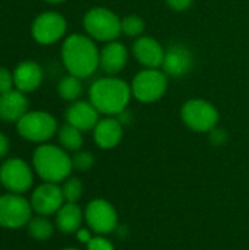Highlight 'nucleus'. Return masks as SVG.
<instances>
[{
    "label": "nucleus",
    "mask_w": 249,
    "mask_h": 250,
    "mask_svg": "<svg viewBox=\"0 0 249 250\" xmlns=\"http://www.w3.org/2000/svg\"><path fill=\"white\" fill-rule=\"evenodd\" d=\"M72 164L76 170L81 171H87L92 167L94 164V157L90 152H78L73 158H72Z\"/></svg>",
    "instance_id": "nucleus-26"
},
{
    "label": "nucleus",
    "mask_w": 249,
    "mask_h": 250,
    "mask_svg": "<svg viewBox=\"0 0 249 250\" xmlns=\"http://www.w3.org/2000/svg\"><path fill=\"white\" fill-rule=\"evenodd\" d=\"M211 141L216 142V144H222V142L226 141V133H223L222 130L213 129V130H211Z\"/></svg>",
    "instance_id": "nucleus-31"
},
{
    "label": "nucleus",
    "mask_w": 249,
    "mask_h": 250,
    "mask_svg": "<svg viewBox=\"0 0 249 250\" xmlns=\"http://www.w3.org/2000/svg\"><path fill=\"white\" fill-rule=\"evenodd\" d=\"M132 54L144 69H160L163 66L166 50L156 38L141 35L132 45Z\"/></svg>",
    "instance_id": "nucleus-12"
},
{
    "label": "nucleus",
    "mask_w": 249,
    "mask_h": 250,
    "mask_svg": "<svg viewBox=\"0 0 249 250\" xmlns=\"http://www.w3.org/2000/svg\"><path fill=\"white\" fill-rule=\"evenodd\" d=\"M44 1H47V3H62V1H65V0H44Z\"/></svg>",
    "instance_id": "nucleus-33"
},
{
    "label": "nucleus",
    "mask_w": 249,
    "mask_h": 250,
    "mask_svg": "<svg viewBox=\"0 0 249 250\" xmlns=\"http://www.w3.org/2000/svg\"><path fill=\"white\" fill-rule=\"evenodd\" d=\"M28 113V98L19 89H10L0 94V119L4 122H18Z\"/></svg>",
    "instance_id": "nucleus-18"
},
{
    "label": "nucleus",
    "mask_w": 249,
    "mask_h": 250,
    "mask_svg": "<svg viewBox=\"0 0 249 250\" xmlns=\"http://www.w3.org/2000/svg\"><path fill=\"white\" fill-rule=\"evenodd\" d=\"M85 218L88 226L100 234H107L117 226V214L114 208L103 199H95L88 204Z\"/></svg>",
    "instance_id": "nucleus-11"
},
{
    "label": "nucleus",
    "mask_w": 249,
    "mask_h": 250,
    "mask_svg": "<svg viewBox=\"0 0 249 250\" xmlns=\"http://www.w3.org/2000/svg\"><path fill=\"white\" fill-rule=\"evenodd\" d=\"M31 204L21 195L7 193L0 196V226L19 229L31 220Z\"/></svg>",
    "instance_id": "nucleus-8"
},
{
    "label": "nucleus",
    "mask_w": 249,
    "mask_h": 250,
    "mask_svg": "<svg viewBox=\"0 0 249 250\" xmlns=\"http://www.w3.org/2000/svg\"><path fill=\"white\" fill-rule=\"evenodd\" d=\"M90 103L100 114L119 116L129 105L132 98L131 85L117 76H107L97 79L90 86Z\"/></svg>",
    "instance_id": "nucleus-2"
},
{
    "label": "nucleus",
    "mask_w": 249,
    "mask_h": 250,
    "mask_svg": "<svg viewBox=\"0 0 249 250\" xmlns=\"http://www.w3.org/2000/svg\"><path fill=\"white\" fill-rule=\"evenodd\" d=\"M87 245H88V250H114L112 243L103 237H94Z\"/></svg>",
    "instance_id": "nucleus-28"
},
{
    "label": "nucleus",
    "mask_w": 249,
    "mask_h": 250,
    "mask_svg": "<svg viewBox=\"0 0 249 250\" xmlns=\"http://www.w3.org/2000/svg\"><path fill=\"white\" fill-rule=\"evenodd\" d=\"M9 152V139L0 132V158H3Z\"/></svg>",
    "instance_id": "nucleus-30"
},
{
    "label": "nucleus",
    "mask_w": 249,
    "mask_h": 250,
    "mask_svg": "<svg viewBox=\"0 0 249 250\" xmlns=\"http://www.w3.org/2000/svg\"><path fill=\"white\" fill-rule=\"evenodd\" d=\"M119 16L107 7H92L82 19L84 29L88 37L101 42H110L122 34Z\"/></svg>",
    "instance_id": "nucleus-4"
},
{
    "label": "nucleus",
    "mask_w": 249,
    "mask_h": 250,
    "mask_svg": "<svg viewBox=\"0 0 249 250\" xmlns=\"http://www.w3.org/2000/svg\"><path fill=\"white\" fill-rule=\"evenodd\" d=\"M32 180L34 179L29 166L21 158H10L0 167V182L13 193L26 192L32 186Z\"/></svg>",
    "instance_id": "nucleus-10"
},
{
    "label": "nucleus",
    "mask_w": 249,
    "mask_h": 250,
    "mask_svg": "<svg viewBox=\"0 0 249 250\" xmlns=\"http://www.w3.org/2000/svg\"><path fill=\"white\" fill-rule=\"evenodd\" d=\"M76 236H78V240L82 242V243H88L92 239L91 234H90V231L88 230H84V229L82 230H78V234Z\"/></svg>",
    "instance_id": "nucleus-32"
},
{
    "label": "nucleus",
    "mask_w": 249,
    "mask_h": 250,
    "mask_svg": "<svg viewBox=\"0 0 249 250\" xmlns=\"http://www.w3.org/2000/svg\"><path fill=\"white\" fill-rule=\"evenodd\" d=\"M120 28H122V34H125L126 37L138 38L145 31V22L142 18L136 15H128L120 21Z\"/></svg>",
    "instance_id": "nucleus-24"
},
{
    "label": "nucleus",
    "mask_w": 249,
    "mask_h": 250,
    "mask_svg": "<svg viewBox=\"0 0 249 250\" xmlns=\"http://www.w3.org/2000/svg\"><path fill=\"white\" fill-rule=\"evenodd\" d=\"M164 1L167 3V6L170 9H173L176 12H183L192 4L194 0H164Z\"/></svg>",
    "instance_id": "nucleus-29"
},
{
    "label": "nucleus",
    "mask_w": 249,
    "mask_h": 250,
    "mask_svg": "<svg viewBox=\"0 0 249 250\" xmlns=\"http://www.w3.org/2000/svg\"><path fill=\"white\" fill-rule=\"evenodd\" d=\"M63 196L68 202H76L82 195V183L78 179H69L63 186Z\"/></svg>",
    "instance_id": "nucleus-25"
},
{
    "label": "nucleus",
    "mask_w": 249,
    "mask_h": 250,
    "mask_svg": "<svg viewBox=\"0 0 249 250\" xmlns=\"http://www.w3.org/2000/svg\"><path fill=\"white\" fill-rule=\"evenodd\" d=\"M194 66V54L183 44H173L166 50L163 60V72L170 76H183Z\"/></svg>",
    "instance_id": "nucleus-14"
},
{
    "label": "nucleus",
    "mask_w": 249,
    "mask_h": 250,
    "mask_svg": "<svg viewBox=\"0 0 249 250\" xmlns=\"http://www.w3.org/2000/svg\"><path fill=\"white\" fill-rule=\"evenodd\" d=\"M63 250H78V249H73V248H69V249H63Z\"/></svg>",
    "instance_id": "nucleus-34"
},
{
    "label": "nucleus",
    "mask_w": 249,
    "mask_h": 250,
    "mask_svg": "<svg viewBox=\"0 0 249 250\" xmlns=\"http://www.w3.org/2000/svg\"><path fill=\"white\" fill-rule=\"evenodd\" d=\"M68 22L57 12H44L38 15L31 26L32 38L43 45L57 42L66 32Z\"/></svg>",
    "instance_id": "nucleus-9"
},
{
    "label": "nucleus",
    "mask_w": 249,
    "mask_h": 250,
    "mask_svg": "<svg viewBox=\"0 0 249 250\" xmlns=\"http://www.w3.org/2000/svg\"><path fill=\"white\" fill-rule=\"evenodd\" d=\"M43 82V69L35 62H22L13 70V83L21 92H32Z\"/></svg>",
    "instance_id": "nucleus-17"
},
{
    "label": "nucleus",
    "mask_w": 249,
    "mask_h": 250,
    "mask_svg": "<svg viewBox=\"0 0 249 250\" xmlns=\"http://www.w3.org/2000/svg\"><path fill=\"white\" fill-rule=\"evenodd\" d=\"M57 92L60 98L66 101H76L82 94V82L81 78H76L73 75H68L60 79L57 85Z\"/></svg>",
    "instance_id": "nucleus-21"
},
{
    "label": "nucleus",
    "mask_w": 249,
    "mask_h": 250,
    "mask_svg": "<svg viewBox=\"0 0 249 250\" xmlns=\"http://www.w3.org/2000/svg\"><path fill=\"white\" fill-rule=\"evenodd\" d=\"M81 223H82V212L79 207L75 205V202H68L66 205H62V208L57 211L56 224L62 233L70 234L78 231Z\"/></svg>",
    "instance_id": "nucleus-20"
},
{
    "label": "nucleus",
    "mask_w": 249,
    "mask_h": 250,
    "mask_svg": "<svg viewBox=\"0 0 249 250\" xmlns=\"http://www.w3.org/2000/svg\"><path fill=\"white\" fill-rule=\"evenodd\" d=\"M122 123L119 119L114 117H106L103 120H98V123L94 127V141L95 144L103 149H112L114 148L123 135Z\"/></svg>",
    "instance_id": "nucleus-19"
},
{
    "label": "nucleus",
    "mask_w": 249,
    "mask_h": 250,
    "mask_svg": "<svg viewBox=\"0 0 249 250\" xmlns=\"http://www.w3.org/2000/svg\"><path fill=\"white\" fill-rule=\"evenodd\" d=\"M98 111L90 101H73L66 110V122L81 132L95 127L98 123Z\"/></svg>",
    "instance_id": "nucleus-16"
},
{
    "label": "nucleus",
    "mask_w": 249,
    "mask_h": 250,
    "mask_svg": "<svg viewBox=\"0 0 249 250\" xmlns=\"http://www.w3.org/2000/svg\"><path fill=\"white\" fill-rule=\"evenodd\" d=\"M129 51L126 45L117 40L106 42L100 51V67L110 76L120 73L128 63Z\"/></svg>",
    "instance_id": "nucleus-15"
},
{
    "label": "nucleus",
    "mask_w": 249,
    "mask_h": 250,
    "mask_svg": "<svg viewBox=\"0 0 249 250\" xmlns=\"http://www.w3.org/2000/svg\"><path fill=\"white\" fill-rule=\"evenodd\" d=\"M131 89L132 97L139 103H156L167 91V75L160 69H144L134 76Z\"/></svg>",
    "instance_id": "nucleus-5"
},
{
    "label": "nucleus",
    "mask_w": 249,
    "mask_h": 250,
    "mask_svg": "<svg viewBox=\"0 0 249 250\" xmlns=\"http://www.w3.org/2000/svg\"><path fill=\"white\" fill-rule=\"evenodd\" d=\"M15 86L13 73H10L6 67H0V94H4Z\"/></svg>",
    "instance_id": "nucleus-27"
},
{
    "label": "nucleus",
    "mask_w": 249,
    "mask_h": 250,
    "mask_svg": "<svg viewBox=\"0 0 249 250\" xmlns=\"http://www.w3.org/2000/svg\"><path fill=\"white\" fill-rule=\"evenodd\" d=\"M63 201H65L63 190L54 183L47 182L34 190L31 196V207L37 214L45 217L57 212L62 208Z\"/></svg>",
    "instance_id": "nucleus-13"
},
{
    "label": "nucleus",
    "mask_w": 249,
    "mask_h": 250,
    "mask_svg": "<svg viewBox=\"0 0 249 250\" xmlns=\"http://www.w3.org/2000/svg\"><path fill=\"white\" fill-rule=\"evenodd\" d=\"M59 142L65 149L69 151H78L82 146V133L79 129L73 127L72 125H65L59 130Z\"/></svg>",
    "instance_id": "nucleus-22"
},
{
    "label": "nucleus",
    "mask_w": 249,
    "mask_h": 250,
    "mask_svg": "<svg viewBox=\"0 0 249 250\" xmlns=\"http://www.w3.org/2000/svg\"><path fill=\"white\" fill-rule=\"evenodd\" d=\"M32 164L37 174L48 183L65 180L73 168L72 158L62 148L54 145L38 146L34 152Z\"/></svg>",
    "instance_id": "nucleus-3"
},
{
    "label": "nucleus",
    "mask_w": 249,
    "mask_h": 250,
    "mask_svg": "<svg viewBox=\"0 0 249 250\" xmlns=\"http://www.w3.org/2000/svg\"><path fill=\"white\" fill-rule=\"evenodd\" d=\"M183 123L194 132H211L219 123L217 108L207 100L192 98L188 100L181 110Z\"/></svg>",
    "instance_id": "nucleus-6"
},
{
    "label": "nucleus",
    "mask_w": 249,
    "mask_h": 250,
    "mask_svg": "<svg viewBox=\"0 0 249 250\" xmlns=\"http://www.w3.org/2000/svg\"><path fill=\"white\" fill-rule=\"evenodd\" d=\"M60 54L69 75L81 79L90 78L100 67V51L94 40L88 35H69L62 45Z\"/></svg>",
    "instance_id": "nucleus-1"
},
{
    "label": "nucleus",
    "mask_w": 249,
    "mask_h": 250,
    "mask_svg": "<svg viewBox=\"0 0 249 250\" xmlns=\"http://www.w3.org/2000/svg\"><path fill=\"white\" fill-rule=\"evenodd\" d=\"M28 233L31 237H34L35 240H47L51 237L53 234V226L51 223L44 218L43 215L31 218L28 223Z\"/></svg>",
    "instance_id": "nucleus-23"
},
{
    "label": "nucleus",
    "mask_w": 249,
    "mask_h": 250,
    "mask_svg": "<svg viewBox=\"0 0 249 250\" xmlns=\"http://www.w3.org/2000/svg\"><path fill=\"white\" fill-rule=\"evenodd\" d=\"M18 133L31 142H45L57 130L56 119L47 111H28L16 122Z\"/></svg>",
    "instance_id": "nucleus-7"
}]
</instances>
